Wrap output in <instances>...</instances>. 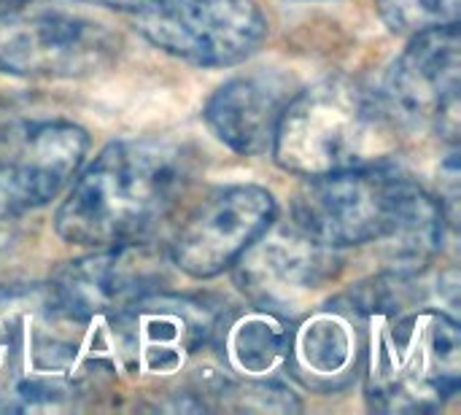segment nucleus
Returning <instances> with one entry per match:
<instances>
[{"label": "nucleus", "instance_id": "nucleus-1", "mask_svg": "<svg viewBox=\"0 0 461 415\" xmlns=\"http://www.w3.org/2000/svg\"><path fill=\"white\" fill-rule=\"evenodd\" d=\"M189 157L167 140H122L103 149L57 211L62 240L108 248L146 240L176 208Z\"/></svg>", "mask_w": 461, "mask_h": 415}, {"label": "nucleus", "instance_id": "nucleus-2", "mask_svg": "<svg viewBox=\"0 0 461 415\" xmlns=\"http://www.w3.org/2000/svg\"><path fill=\"white\" fill-rule=\"evenodd\" d=\"M86 324L59 308L41 286L0 292V410H51L73 405L97 383L100 348L86 346Z\"/></svg>", "mask_w": 461, "mask_h": 415}, {"label": "nucleus", "instance_id": "nucleus-3", "mask_svg": "<svg viewBox=\"0 0 461 415\" xmlns=\"http://www.w3.org/2000/svg\"><path fill=\"white\" fill-rule=\"evenodd\" d=\"M270 149L278 167L303 178L384 167L397 151V122L365 84L327 78L286 103Z\"/></svg>", "mask_w": 461, "mask_h": 415}, {"label": "nucleus", "instance_id": "nucleus-4", "mask_svg": "<svg viewBox=\"0 0 461 415\" xmlns=\"http://www.w3.org/2000/svg\"><path fill=\"white\" fill-rule=\"evenodd\" d=\"M365 397L378 413L440 410L461 383V335L454 316L424 308L400 313L367 338Z\"/></svg>", "mask_w": 461, "mask_h": 415}, {"label": "nucleus", "instance_id": "nucleus-5", "mask_svg": "<svg viewBox=\"0 0 461 415\" xmlns=\"http://www.w3.org/2000/svg\"><path fill=\"white\" fill-rule=\"evenodd\" d=\"M119 38L100 22L46 0H0V73L81 78L113 62Z\"/></svg>", "mask_w": 461, "mask_h": 415}, {"label": "nucleus", "instance_id": "nucleus-6", "mask_svg": "<svg viewBox=\"0 0 461 415\" xmlns=\"http://www.w3.org/2000/svg\"><path fill=\"white\" fill-rule=\"evenodd\" d=\"M413 181L384 167L308 178L292 205V224L330 248L381 243L397 224Z\"/></svg>", "mask_w": 461, "mask_h": 415}, {"label": "nucleus", "instance_id": "nucleus-7", "mask_svg": "<svg viewBox=\"0 0 461 415\" xmlns=\"http://www.w3.org/2000/svg\"><path fill=\"white\" fill-rule=\"evenodd\" d=\"M219 324L221 313L211 300L159 289L105 324L103 356L127 373L170 375L213 343Z\"/></svg>", "mask_w": 461, "mask_h": 415}, {"label": "nucleus", "instance_id": "nucleus-8", "mask_svg": "<svg viewBox=\"0 0 461 415\" xmlns=\"http://www.w3.org/2000/svg\"><path fill=\"white\" fill-rule=\"evenodd\" d=\"M135 16L154 46L205 68L243 62L267 32L254 0H146Z\"/></svg>", "mask_w": 461, "mask_h": 415}, {"label": "nucleus", "instance_id": "nucleus-9", "mask_svg": "<svg viewBox=\"0 0 461 415\" xmlns=\"http://www.w3.org/2000/svg\"><path fill=\"white\" fill-rule=\"evenodd\" d=\"M459 24L413 35L386 73L384 103L394 122L459 138Z\"/></svg>", "mask_w": 461, "mask_h": 415}, {"label": "nucleus", "instance_id": "nucleus-10", "mask_svg": "<svg viewBox=\"0 0 461 415\" xmlns=\"http://www.w3.org/2000/svg\"><path fill=\"white\" fill-rule=\"evenodd\" d=\"M165 278V254L138 240L62 265L49 292L65 313L92 329V324H108L146 294L159 292Z\"/></svg>", "mask_w": 461, "mask_h": 415}, {"label": "nucleus", "instance_id": "nucleus-11", "mask_svg": "<svg viewBox=\"0 0 461 415\" xmlns=\"http://www.w3.org/2000/svg\"><path fill=\"white\" fill-rule=\"evenodd\" d=\"M276 221V200L267 189L235 184L211 192L178 227L167 248L170 262L192 278H213Z\"/></svg>", "mask_w": 461, "mask_h": 415}, {"label": "nucleus", "instance_id": "nucleus-12", "mask_svg": "<svg viewBox=\"0 0 461 415\" xmlns=\"http://www.w3.org/2000/svg\"><path fill=\"white\" fill-rule=\"evenodd\" d=\"M243 294L267 311L297 308L330 286L340 270L335 248L300 227H267L232 265Z\"/></svg>", "mask_w": 461, "mask_h": 415}, {"label": "nucleus", "instance_id": "nucleus-13", "mask_svg": "<svg viewBox=\"0 0 461 415\" xmlns=\"http://www.w3.org/2000/svg\"><path fill=\"white\" fill-rule=\"evenodd\" d=\"M370 316L348 294L313 311L289 338L286 365L311 392L346 389L362 370L370 338Z\"/></svg>", "mask_w": 461, "mask_h": 415}, {"label": "nucleus", "instance_id": "nucleus-14", "mask_svg": "<svg viewBox=\"0 0 461 415\" xmlns=\"http://www.w3.org/2000/svg\"><path fill=\"white\" fill-rule=\"evenodd\" d=\"M89 138L70 122H38L5 138L0 165L11 173L27 208L46 205L76 176Z\"/></svg>", "mask_w": 461, "mask_h": 415}, {"label": "nucleus", "instance_id": "nucleus-15", "mask_svg": "<svg viewBox=\"0 0 461 415\" xmlns=\"http://www.w3.org/2000/svg\"><path fill=\"white\" fill-rule=\"evenodd\" d=\"M292 81L278 73H251L227 81L205 105L211 132L235 154L257 157L273 146Z\"/></svg>", "mask_w": 461, "mask_h": 415}, {"label": "nucleus", "instance_id": "nucleus-16", "mask_svg": "<svg viewBox=\"0 0 461 415\" xmlns=\"http://www.w3.org/2000/svg\"><path fill=\"white\" fill-rule=\"evenodd\" d=\"M292 329L278 311L251 308L230 321H221L213 340L230 373L243 381H265L286 365Z\"/></svg>", "mask_w": 461, "mask_h": 415}, {"label": "nucleus", "instance_id": "nucleus-17", "mask_svg": "<svg viewBox=\"0 0 461 415\" xmlns=\"http://www.w3.org/2000/svg\"><path fill=\"white\" fill-rule=\"evenodd\" d=\"M443 203H438L419 184H413L394 230L381 240V257L389 273L411 278L419 270H424L443 248Z\"/></svg>", "mask_w": 461, "mask_h": 415}, {"label": "nucleus", "instance_id": "nucleus-18", "mask_svg": "<svg viewBox=\"0 0 461 415\" xmlns=\"http://www.w3.org/2000/svg\"><path fill=\"white\" fill-rule=\"evenodd\" d=\"M461 0H378L381 19L400 35L459 24Z\"/></svg>", "mask_w": 461, "mask_h": 415}, {"label": "nucleus", "instance_id": "nucleus-19", "mask_svg": "<svg viewBox=\"0 0 461 415\" xmlns=\"http://www.w3.org/2000/svg\"><path fill=\"white\" fill-rule=\"evenodd\" d=\"M27 203L19 192V186L14 184L11 173L0 165V248H5L11 243V238L16 235L19 219L24 216Z\"/></svg>", "mask_w": 461, "mask_h": 415}, {"label": "nucleus", "instance_id": "nucleus-20", "mask_svg": "<svg viewBox=\"0 0 461 415\" xmlns=\"http://www.w3.org/2000/svg\"><path fill=\"white\" fill-rule=\"evenodd\" d=\"M81 3H95V5H105V8H116V11H140L146 0H81Z\"/></svg>", "mask_w": 461, "mask_h": 415}]
</instances>
